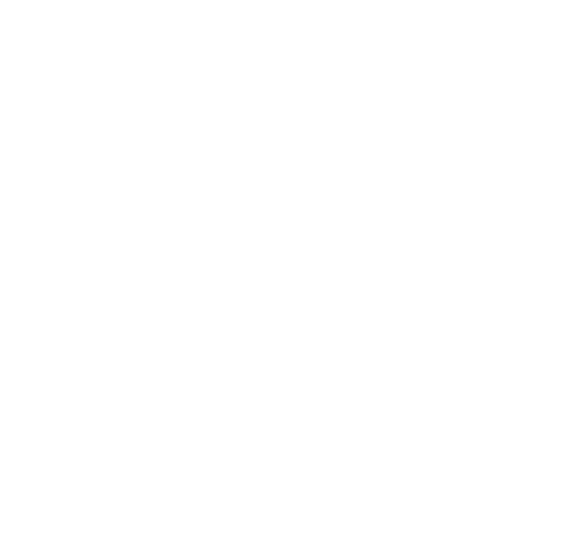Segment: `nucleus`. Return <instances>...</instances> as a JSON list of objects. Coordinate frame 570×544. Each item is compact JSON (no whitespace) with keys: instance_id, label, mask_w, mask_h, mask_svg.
Wrapping results in <instances>:
<instances>
[]
</instances>
